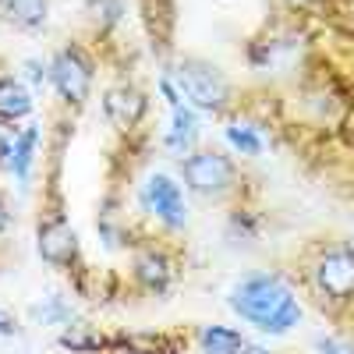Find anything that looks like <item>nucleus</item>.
I'll return each mask as SVG.
<instances>
[{
	"label": "nucleus",
	"mask_w": 354,
	"mask_h": 354,
	"mask_svg": "<svg viewBox=\"0 0 354 354\" xmlns=\"http://www.w3.org/2000/svg\"><path fill=\"white\" fill-rule=\"evenodd\" d=\"M227 305L270 337H283L301 322L298 298H294L290 283L277 273H255V277H245L241 283H234L227 294Z\"/></svg>",
	"instance_id": "obj_1"
},
{
	"label": "nucleus",
	"mask_w": 354,
	"mask_h": 354,
	"mask_svg": "<svg viewBox=\"0 0 354 354\" xmlns=\"http://www.w3.org/2000/svg\"><path fill=\"white\" fill-rule=\"evenodd\" d=\"M174 82H177V93L181 100L192 106V110H202V113H223L230 103H234V88L227 82V75L202 61V57H185L174 71Z\"/></svg>",
	"instance_id": "obj_2"
},
{
	"label": "nucleus",
	"mask_w": 354,
	"mask_h": 354,
	"mask_svg": "<svg viewBox=\"0 0 354 354\" xmlns=\"http://www.w3.org/2000/svg\"><path fill=\"white\" fill-rule=\"evenodd\" d=\"M181 177L188 192L202 195V198H223L241 185L238 177V163L220 149H195L181 160Z\"/></svg>",
	"instance_id": "obj_3"
},
{
	"label": "nucleus",
	"mask_w": 354,
	"mask_h": 354,
	"mask_svg": "<svg viewBox=\"0 0 354 354\" xmlns=\"http://www.w3.org/2000/svg\"><path fill=\"white\" fill-rule=\"evenodd\" d=\"M312 287L322 294V301H354V248L340 245V248H322L315 255V262L308 266Z\"/></svg>",
	"instance_id": "obj_4"
},
{
	"label": "nucleus",
	"mask_w": 354,
	"mask_h": 354,
	"mask_svg": "<svg viewBox=\"0 0 354 354\" xmlns=\"http://www.w3.org/2000/svg\"><path fill=\"white\" fill-rule=\"evenodd\" d=\"M50 85L57 88V96L64 103L71 106L85 103L88 88H93V61H88V53L75 43L61 46L50 61Z\"/></svg>",
	"instance_id": "obj_5"
},
{
	"label": "nucleus",
	"mask_w": 354,
	"mask_h": 354,
	"mask_svg": "<svg viewBox=\"0 0 354 354\" xmlns=\"http://www.w3.org/2000/svg\"><path fill=\"white\" fill-rule=\"evenodd\" d=\"M142 205L149 209L163 227L177 230L188 223V205H185V192L174 181L170 174H149V181L142 185Z\"/></svg>",
	"instance_id": "obj_6"
},
{
	"label": "nucleus",
	"mask_w": 354,
	"mask_h": 354,
	"mask_svg": "<svg viewBox=\"0 0 354 354\" xmlns=\"http://www.w3.org/2000/svg\"><path fill=\"white\" fill-rule=\"evenodd\" d=\"M145 106H149V103H145V93L138 85H128V82L106 88V96H103V113L110 117V124L121 128V131H131L142 121Z\"/></svg>",
	"instance_id": "obj_7"
},
{
	"label": "nucleus",
	"mask_w": 354,
	"mask_h": 354,
	"mask_svg": "<svg viewBox=\"0 0 354 354\" xmlns=\"http://www.w3.org/2000/svg\"><path fill=\"white\" fill-rule=\"evenodd\" d=\"M39 255L53 266H71V259L78 255V238L75 230L68 227L64 216H50L39 223Z\"/></svg>",
	"instance_id": "obj_8"
},
{
	"label": "nucleus",
	"mask_w": 354,
	"mask_h": 354,
	"mask_svg": "<svg viewBox=\"0 0 354 354\" xmlns=\"http://www.w3.org/2000/svg\"><path fill=\"white\" fill-rule=\"evenodd\" d=\"M170 277H174V266H170V259L163 252L145 248V252L135 255V280L145 290H163L170 283Z\"/></svg>",
	"instance_id": "obj_9"
},
{
	"label": "nucleus",
	"mask_w": 354,
	"mask_h": 354,
	"mask_svg": "<svg viewBox=\"0 0 354 354\" xmlns=\"http://www.w3.org/2000/svg\"><path fill=\"white\" fill-rule=\"evenodd\" d=\"M28 113H32V96H28V88L15 75H4L0 78V121L15 124Z\"/></svg>",
	"instance_id": "obj_10"
},
{
	"label": "nucleus",
	"mask_w": 354,
	"mask_h": 354,
	"mask_svg": "<svg viewBox=\"0 0 354 354\" xmlns=\"http://www.w3.org/2000/svg\"><path fill=\"white\" fill-rule=\"evenodd\" d=\"M50 15V0H0V18L15 28H39Z\"/></svg>",
	"instance_id": "obj_11"
},
{
	"label": "nucleus",
	"mask_w": 354,
	"mask_h": 354,
	"mask_svg": "<svg viewBox=\"0 0 354 354\" xmlns=\"http://www.w3.org/2000/svg\"><path fill=\"white\" fill-rule=\"evenodd\" d=\"M195 135H198L195 110L192 106H174V128L167 131V149L185 160L192 153V145H195Z\"/></svg>",
	"instance_id": "obj_12"
},
{
	"label": "nucleus",
	"mask_w": 354,
	"mask_h": 354,
	"mask_svg": "<svg viewBox=\"0 0 354 354\" xmlns=\"http://www.w3.org/2000/svg\"><path fill=\"white\" fill-rule=\"evenodd\" d=\"M198 344H202L205 354H238L245 347V337L230 326H202Z\"/></svg>",
	"instance_id": "obj_13"
},
{
	"label": "nucleus",
	"mask_w": 354,
	"mask_h": 354,
	"mask_svg": "<svg viewBox=\"0 0 354 354\" xmlns=\"http://www.w3.org/2000/svg\"><path fill=\"white\" fill-rule=\"evenodd\" d=\"M36 145H39V128H21L18 131L15 153H11V163H8L18 181H28V170H32V160H36Z\"/></svg>",
	"instance_id": "obj_14"
},
{
	"label": "nucleus",
	"mask_w": 354,
	"mask_h": 354,
	"mask_svg": "<svg viewBox=\"0 0 354 354\" xmlns=\"http://www.w3.org/2000/svg\"><path fill=\"white\" fill-rule=\"evenodd\" d=\"M227 142H230V149L241 153V156H259L266 149V142H262L255 124H230L227 128Z\"/></svg>",
	"instance_id": "obj_15"
},
{
	"label": "nucleus",
	"mask_w": 354,
	"mask_h": 354,
	"mask_svg": "<svg viewBox=\"0 0 354 354\" xmlns=\"http://www.w3.org/2000/svg\"><path fill=\"white\" fill-rule=\"evenodd\" d=\"M61 344L71 347V351H82V354H93V351L106 347V340H103L100 333H93L88 326H68V330L61 333Z\"/></svg>",
	"instance_id": "obj_16"
},
{
	"label": "nucleus",
	"mask_w": 354,
	"mask_h": 354,
	"mask_svg": "<svg viewBox=\"0 0 354 354\" xmlns=\"http://www.w3.org/2000/svg\"><path fill=\"white\" fill-rule=\"evenodd\" d=\"M88 8L96 11V18L103 15V25H117V21H121V15H124L121 0H88Z\"/></svg>",
	"instance_id": "obj_17"
},
{
	"label": "nucleus",
	"mask_w": 354,
	"mask_h": 354,
	"mask_svg": "<svg viewBox=\"0 0 354 354\" xmlns=\"http://www.w3.org/2000/svg\"><path fill=\"white\" fill-rule=\"evenodd\" d=\"M15 142H18V128L8 124V121H0V163H11Z\"/></svg>",
	"instance_id": "obj_18"
},
{
	"label": "nucleus",
	"mask_w": 354,
	"mask_h": 354,
	"mask_svg": "<svg viewBox=\"0 0 354 354\" xmlns=\"http://www.w3.org/2000/svg\"><path fill=\"white\" fill-rule=\"evenodd\" d=\"M315 351L319 354H354V344L340 337H315Z\"/></svg>",
	"instance_id": "obj_19"
},
{
	"label": "nucleus",
	"mask_w": 354,
	"mask_h": 354,
	"mask_svg": "<svg viewBox=\"0 0 354 354\" xmlns=\"http://www.w3.org/2000/svg\"><path fill=\"white\" fill-rule=\"evenodd\" d=\"M25 68H28V78H32L36 85L50 82V64L46 61H25Z\"/></svg>",
	"instance_id": "obj_20"
},
{
	"label": "nucleus",
	"mask_w": 354,
	"mask_h": 354,
	"mask_svg": "<svg viewBox=\"0 0 354 354\" xmlns=\"http://www.w3.org/2000/svg\"><path fill=\"white\" fill-rule=\"evenodd\" d=\"M11 227V209H8V202H4V195H0V234H4Z\"/></svg>",
	"instance_id": "obj_21"
},
{
	"label": "nucleus",
	"mask_w": 354,
	"mask_h": 354,
	"mask_svg": "<svg viewBox=\"0 0 354 354\" xmlns=\"http://www.w3.org/2000/svg\"><path fill=\"white\" fill-rule=\"evenodd\" d=\"M238 354H270V351H266V347H259V344H248V340H245V347H241Z\"/></svg>",
	"instance_id": "obj_22"
},
{
	"label": "nucleus",
	"mask_w": 354,
	"mask_h": 354,
	"mask_svg": "<svg viewBox=\"0 0 354 354\" xmlns=\"http://www.w3.org/2000/svg\"><path fill=\"white\" fill-rule=\"evenodd\" d=\"M11 333H15V322L0 315V337H11Z\"/></svg>",
	"instance_id": "obj_23"
},
{
	"label": "nucleus",
	"mask_w": 354,
	"mask_h": 354,
	"mask_svg": "<svg viewBox=\"0 0 354 354\" xmlns=\"http://www.w3.org/2000/svg\"><path fill=\"white\" fill-rule=\"evenodd\" d=\"M287 4H312V0H287Z\"/></svg>",
	"instance_id": "obj_24"
},
{
	"label": "nucleus",
	"mask_w": 354,
	"mask_h": 354,
	"mask_svg": "<svg viewBox=\"0 0 354 354\" xmlns=\"http://www.w3.org/2000/svg\"><path fill=\"white\" fill-rule=\"evenodd\" d=\"M124 354H138V351H124Z\"/></svg>",
	"instance_id": "obj_25"
}]
</instances>
